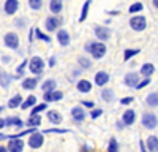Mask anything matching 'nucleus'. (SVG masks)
Here are the masks:
<instances>
[{
  "label": "nucleus",
  "mask_w": 158,
  "mask_h": 152,
  "mask_svg": "<svg viewBox=\"0 0 158 152\" xmlns=\"http://www.w3.org/2000/svg\"><path fill=\"white\" fill-rule=\"evenodd\" d=\"M85 51L90 53L95 59H101L104 54H106V46H104L103 43H90V44L85 46Z\"/></svg>",
  "instance_id": "1"
},
{
  "label": "nucleus",
  "mask_w": 158,
  "mask_h": 152,
  "mask_svg": "<svg viewBox=\"0 0 158 152\" xmlns=\"http://www.w3.org/2000/svg\"><path fill=\"white\" fill-rule=\"evenodd\" d=\"M29 68H30V71L33 73V74H41L43 73V68H44V62H43V59L41 57H33L32 60H30V63H29Z\"/></svg>",
  "instance_id": "2"
},
{
  "label": "nucleus",
  "mask_w": 158,
  "mask_h": 152,
  "mask_svg": "<svg viewBox=\"0 0 158 152\" xmlns=\"http://www.w3.org/2000/svg\"><path fill=\"white\" fill-rule=\"evenodd\" d=\"M146 18L144 16H135V18H131V21H130V25H131V29L133 30H136V32H141V30H144L146 29Z\"/></svg>",
  "instance_id": "3"
},
{
  "label": "nucleus",
  "mask_w": 158,
  "mask_h": 152,
  "mask_svg": "<svg viewBox=\"0 0 158 152\" xmlns=\"http://www.w3.org/2000/svg\"><path fill=\"white\" fill-rule=\"evenodd\" d=\"M142 125L146 127V129H155V127L158 125L156 116H155V114H152V112L144 114V117H142Z\"/></svg>",
  "instance_id": "4"
},
{
  "label": "nucleus",
  "mask_w": 158,
  "mask_h": 152,
  "mask_svg": "<svg viewBox=\"0 0 158 152\" xmlns=\"http://www.w3.org/2000/svg\"><path fill=\"white\" fill-rule=\"evenodd\" d=\"M5 44L8 46V48H11V49H18L19 48V36L16 35V33H13V32H10V33H6L5 35Z\"/></svg>",
  "instance_id": "5"
},
{
  "label": "nucleus",
  "mask_w": 158,
  "mask_h": 152,
  "mask_svg": "<svg viewBox=\"0 0 158 152\" xmlns=\"http://www.w3.org/2000/svg\"><path fill=\"white\" fill-rule=\"evenodd\" d=\"M44 143V138L43 135L40 133V132H35L30 138H29V146L33 147V149H38V147H41V144Z\"/></svg>",
  "instance_id": "6"
},
{
  "label": "nucleus",
  "mask_w": 158,
  "mask_h": 152,
  "mask_svg": "<svg viewBox=\"0 0 158 152\" xmlns=\"http://www.w3.org/2000/svg\"><path fill=\"white\" fill-rule=\"evenodd\" d=\"M62 24V19L57 18V16H51L46 19V30L49 32H54L56 29H59V25Z\"/></svg>",
  "instance_id": "7"
},
{
  "label": "nucleus",
  "mask_w": 158,
  "mask_h": 152,
  "mask_svg": "<svg viewBox=\"0 0 158 152\" xmlns=\"http://www.w3.org/2000/svg\"><path fill=\"white\" fill-rule=\"evenodd\" d=\"M22 149H24V141H21V139H11L8 143L10 152H22Z\"/></svg>",
  "instance_id": "8"
},
{
  "label": "nucleus",
  "mask_w": 158,
  "mask_h": 152,
  "mask_svg": "<svg viewBox=\"0 0 158 152\" xmlns=\"http://www.w3.org/2000/svg\"><path fill=\"white\" fill-rule=\"evenodd\" d=\"M18 8H19V2H16V0H6L5 2V13L6 15H15Z\"/></svg>",
  "instance_id": "9"
},
{
  "label": "nucleus",
  "mask_w": 158,
  "mask_h": 152,
  "mask_svg": "<svg viewBox=\"0 0 158 152\" xmlns=\"http://www.w3.org/2000/svg\"><path fill=\"white\" fill-rule=\"evenodd\" d=\"M95 35L100 38L101 41H106V40H109L111 32H109V29H106V27H95Z\"/></svg>",
  "instance_id": "10"
},
{
  "label": "nucleus",
  "mask_w": 158,
  "mask_h": 152,
  "mask_svg": "<svg viewBox=\"0 0 158 152\" xmlns=\"http://www.w3.org/2000/svg\"><path fill=\"white\" fill-rule=\"evenodd\" d=\"M57 41L62 44V46H68L70 44V35L67 30H59L57 32Z\"/></svg>",
  "instance_id": "11"
},
{
  "label": "nucleus",
  "mask_w": 158,
  "mask_h": 152,
  "mask_svg": "<svg viewBox=\"0 0 158 152\" xmlns=\"http://www.w3.org/2000/svg\"><path fill=\"white\" fill-rule=\"evenodd\" d=\"M71 116L74 117V120H76V122H82V120L85 119V112H84V109H82V108L76 106V108H73V109H71Z\"/></svg>",
  "instance_id": "12"
},
{
  "label": "nucleus",
  "mask_w": 158,
  "mask_h": 152,
  "mask_svg": "<svg viewBox=\"0 0 158 152\" xmlns=\"http://www.w3.org/2000/svg\"><path fill=\"white\" fill-rule=\"evenodd\" d=\"M63 98V94L59 91H52V92H46L44 94V100L46 101H59Z\"/></svg>",
  "instance_id": "13"
},
{
  "label": "nucleus",
  "mask_w": 158,
  "mask_h": 152,
  "mask_svg": "<svg viewBox=\"0 0 158 152\" xmlns=\"http://www.w3.org/2000/svg\"><path fill=\"white\" fill-rule=\"evenodd\" d=\"M109 81V74L108 73H104V71H98L95 74V84L97 86H104Z\"/></svg>",
  "instance_id": "14"
},
{
  "label": "nucleus",
  "mask_w": 158,
  "mask_h": 152,
  "mask_svg": "<svg viewBox=\"0 0 158 152\" xmlns=\"http://www.w3.org/2000/svg\"><path fill=\"white\" fill-rule=\"evenodd\" d=\"M77 91L81 92V94H89V92L92 91V84H90L89 81H85V79L79 81V82H77Z\"/></svg>",
  "instance_id": "15"
},
{
  "label": "nucleus",
  "mask_w": 158,
  "mask_h": 152,
  "mask_svg": "<svg viewBox=\"0 0 158 152\" xmlns=\"http://www.w3.org/2000/svg\"><path fill=\"white\" fill-rule=\"evenodd\" d=\"M122 122H123L125 125H131V124H135V111H133V109L125 111L123 117H122Z\"/></svg>",
  "instance_id": "16"
},
{
  "label": "nucleus",
  "mask_w": 158,
  "mask_h": 152,
  "mask_svg": "<svg viewBox=\"0 0 158 152\" xmlns=\"http://www.w3.org/2000/svg\"><path fill=\"white\" fill-rule=\"evenodd\" d=\"M125 84L130 87H136L138 86V74L136 73H128L125 76Z\"/></svg>",
  "instance_id": "17"
},
{
  "label": "nucleus",
  "mask_w": 158,
  "mask_h": 152,
  "mask_svg": "<svg viewBox=\"0 0 158 152\" xmlns=\"http://www.w3.org/2000/svg\"><path fill=\"white\" fill-rule=\"evenodd\" d=\"M147 147L150 152H158V138L156 136H149L147 139Z\"/></svg>",
  "instance_id": "18"
},
{
  "label": "nucleus",
  "mask_w": 158,
  "mask_h": 152,
  "mask_svg": "<svg viewBox=\"0 0 158 152\" xmlns=\"http://www.w3.org/2000/svg\"><path fill=\"white\" fill-rule=\"evenodd\" d=\"M49 8H51V11L54 13V15H57V13H60L62 8H63V2H60V0H52Z\"/></svg>",
  "instance_id": "19"
},
{
  "label": "nucleus",
  "mask_w": 158,
  "mask_h": 152,
  "mask_svg": "<svg viewBox=\"0 0 158 152\" xmlns=\"http://www.w3.org/2000/svg\"><path fill=\"white\" fill-rule=\"evenodd\" d=\"M56 89V81L54 79H48L46 82H43L41 84V91L46 94V92H52Z\"/></svg>",
  "instance_id": "20"
},
{
  "label": "nucleus",
  "mask_w": 158,
  "mask_h": 152,
  "mask_svg": "<svg viewBox=\"0 0 158 152\" xmlns=\"http://www.w3.org/2000/svg\"><path fill=\"white\" fill-rule=\"evenodd\" d=\"M48 117H49V120L52 124H60L62 122V116H60V112H57V111H49Z\"/></svg>",
  "instance_id": "21"
},
{
  "label": "nucleus",
  "mask_w": 158,
  "mask_h": 152,
  "mask_svg": "<svg viewBox=\"0 0 158 152\" xmlns=\"http://www.w3.org/2000/svg\"><path fill=\"white\" fill-rule=\"evenodd\" d=\"M36 84H38V79H36V78H27V79H24L22 87H24V89H35Z\"/></svg>",
  "instance_id": "22"
},
{
  "label": "nucleus",
  "mask_w": 158,
  "mask_h": 152,
  "mask_svg": "<svg viewBox=\"0 0 158 152\" xmlns=\"http://www.w3.org/2000/svg\"><path fill=\"white\" fill-rule=\"evenodd\" d=\"M153 71H155V67L152 65V63H144L142 68H141V73L146 74V76H150Z\"/></svg>",
  "instance_id": "23"
},
{
  "label": "nucleus",
  "mask_w": 158,
  "mask_h": 152,
  "mask_svg": "<svg viewBox=\"0 0 158 152\" xmlns=\"http://www.w3.org/2000/svg\"><path fill=\"white\" fill-rule=\"evenodd\" d=\"M21 101H22V98H21V95L18 94V95H15L10 101H8V108H16V106H21Z\"/></svg>",
  "instance_id": "24"
},
{
  "label": "nucleus",
  "mask_w": 158,
  "mask_h": 152,
  "mask_svg": "<svg viewBox=\"0 0 158 152\" xmlns=\"http://www.w3.org/2000/svg\"><path fill=\"white\" fill-rule=\"evenodd\" d=\"M35 103H36V98H35L33 95H30V97H29L27 100H25V101H24V103H21V108H22V109H27V108H30V106H33Z\"/></svg>",
  "instance_id": "25"
},
{
  "label": "nucleus",
  "mask_w": 158,
  "mask_h": 152,
  "mask_svg": "<svg viewBox=\"0 0 158 152\" xmlns=\"http://www.w3.org/2000/svg\"><path fill=\"white\" fill-rule=\"evenodd\" d=\"M146 101H147L149 106H158V94H156V92H155V94H150Z\"/></svg>",
  "instance_id": "26"
},
{
  "label": "nucleus",
  "mask_w": 158,
  "mask_h": 152,
  "mask_svg": "<svg viewBox=\"0 0 158 152\" xmlns=\"http://www.w3.org/2000/svg\"><path fill=\"white\" fill-rule=\"evenodd\" d=\"M41 124V116H32L29 120H27V125L29 127H36Z\"/></svg>",
  "instance_id": "27"
},
{
  "label": "nucleus",
  "mask_w": 158,
  "mask_h": 152,
  "mask_svg": "<svg viewBox=\"0 0 158 152\" xmlns=\"http://www.w3.org/2000/svg\"><path fill=\"white\" fill-rule=\"evenodd\" d=\"M101 98H103L104 101H112V98H114V94H112V91H111V89H106V91H103V94H101Z\"/></svg>",
  "instance_id": "28"
},
{
  "label": "nucleus",
  "mask_w": 158,
  "mask_h": 152,
  "mask_svg": "<svg viewBox=\"0 0 158 152\" xmlns=\"http://www.w3.org/2000/svg\"><path fill=\"white\" fill-rule=\"evenodd\" d=\"M90 6V2H84V6H82V13H81V16H79V22H84L85 18H87V10Z\"/></svg>",
  "instance_id": "29"
},
{
  "label": "nucleus",
  "mask_w": 158,
  "mask_h": 152,
  "mask_svg": "<svg viewBox=\"0 0 158 152\" xmlns=\"http://www.w3.org/2000/svg\"><path fill=\"white\" fill-rule=\"evenodd\" d=\"M5 125H18V127H21L22 122H21V119H18V117H10V119L5 120Z\"/></svg>",
  "instance_id": "30"
},
{
  "label": "nucleus",
  "mask_w": 158,
  "mask_h": 152,
  "mask_svg": "<svg viewBox=\"0 0 158 152\" xmlns=\"http://www.w3.org/2000/svg\"><path fill=\"white\" fill-rule=\"evenodd\" d=\"M48 108V105L46 103H41V105H38V106H35L33 109H32V116H38V112H41V111H44Z\"/></svg>",
  "instance_id": "31"
},
{
  "label": "nucleus",
  "mask_w": 158,
  "mask_h": 152,
  "mask_svg": "<svg viewBox=\"0 0 158 152\" xmlns=\"http://www.w3.org/2000/svg\"><path fill=\"white\" fill-rule=\"evenodd\" d=\"M29 5H30V8H33V10H40V8L43 6V2H41V0H30Z\"/></svg>",
  "instance_id": "32"
},
{
  "label": "nucleus",
  "mask_w": 158,
  "mask_h": 152,
  "mask_svg": "<svg viewBox=\"0 0 158 152\" xmlns=\"http://www.w3.org/2000/svg\"><path fill=\"white\" fill-rule=\"evenodd\" d=\"M136 54H139V49H127L125 51V60H128L130 57H133Z\"/></svg>",
  "instance_id": "33"
},
{
  "label": "nucleus",
  "mask_w": 158,
  "mask_h": 152,
  "mask_svg": "<svg viewBox=\"0 0 158 152\" xmlns=\"http://www.w3.org/2000/svg\"><path fill=\"white\" fill-rule=\"evenodd\" d=\"M109 152H118V144L114 138L109 141Z\"/></svg>",
  "instance_id": "34"
},
{
  "label": "nucleus",
  "mask_w": 158,
  "mask_h": 152,
  "mask_svg": "<svg viewBox=\"0 0 158 152\" xmlns=\"http://www.w3.org/2000/svg\"><path fill=\"white\" fill-rule=\"evenodd\" d=\"M79 63H81L84 68H89V67H90V60L85 59V57H79Z\"/></svg>",
  "instance_id": "35"
},
{
  "label": "nucleus",
  "mask_w": 158,
  "mask_h": 152,
  "mask_svg": "<svg viewBox=\"0 0 158 152\" xmlns=\"http://www.w3.org/2000/svg\"><path fill=\"white\" fill-rule=\"evenodd\" d=\"M142 10V3H135L130 6V13H136V11H141Z\"/></svg>",
  "instance_id": "36"
},
{
  "label": "nucleus",
  "mask_w": 158,
  "mask_h": 152,
  "mask_svg": "<svg viewBox=\"0 0 158 152\" xmlns=\"http://www.w3.org/2000/svg\"><path fill=\"white\" fill-rule=\"evenodd\" d=\"M67 133V132H70V130H63V129H51V130H44V133Z\"/></svg>",
  "instance_id": "37"
},
{
  "label": "nucleus",
  "mask_w": 158,
  "mask_h": 152,
  "mask_svg": "<svg viewBox=\"0 0 158 152\" xmlns=\"http://www.w3.org/2000/svg\"><path fill=\"white\" fill-rule=\"evenodd\" d=\"M36 36L40 38V40H44V41H51V38H49L48 35H44V33H41V32H38V30H36Z\"/></svg>",
  "instance_id": "38"
},
{
  "label": "nucleus",
  "mask_w": 158,
  "mask_h": 152,
  "mask_svg": "<svg viewBox=\"0 0 158 152\" xmlns=\"http://www.w3.org/2000/svg\"><path fill=\"white\" fill-rule=\"evenodd\" d=\"M131 101H133V97H125V98L120 100V103H122V105H130Z\"/></svg>",
  "instance_id": "39"
},
{
  "label": "nucleus",
  "mask_w": 158,
  "mask_h": 152,
  "mask_svg": "<svg viewBox=\"0 0 158 152\" xmlns=\"http://www.w3.org/2000/svg\"><path fill=\"white\" fill-rule=\"evenodd\" d=\"M101 109H94V111H92V119H97L98 116H101Z\"/></svg>",
  "instance_id": "40"
},
{
  "label": "nucleus",
  "mask_w": 158,
  "mask_h": 152,
  "mask_svg": "<svg viewBox=\"0 0 158 152\" xmlns=\"http://www.w3.org/2000/svg\"><path fill=\"white\" fill-rule=\"evenodd\" d=\"M149 82H150V79H146V81H142V82H138V86H136V87H138V89H142V87H146Z\"/></svg>",
  "instance_id": "41"
},
{
  "label": "nucleus",
  "mask_w": 158,
  "mask_h": 152,
  "mask_svg": "<svg viewBox=\"0 0 158 152\" xmlns=\"http://www.w3.org/2000/svg\"><path fill=\"white\" fill-rule=\"evenodd\" d=\"M82 105H84L85 108H94V106H95L94 101H82Z\"/></svg>",
  "instance_id": "42"
},
{
  "label": "nucleus",
  "mask_w": 158,
  "mask_h": 152,
  "mask_svg": "<svg viewBox=\"0 0 158 152\" xmlns=\"http://www.w3.org/2000/svg\"><path fill=\"white\" fill-rule=\"evenodd\" d=\"M54 63H56V59H54V57H51V60H49V65H51V67H54Z\"/></svg>",
  "instance_id": "43"
},
{
  "label": "nucleus",
  "mask_w": 158,
  "mask_h": 152,
  "mask_svg": "<svg viewBox=\"0 0 158 152\" xmlns=\"http://www.w3.org/2000/svg\"><path fill=\"white\" fill-rule=\"evenodd\" d=\"M0 152H8V149L3 147V146H0Z\"/></svg>",
  "instance_id": "44"
},
{
  "label": "nucleus",
  "mask_w": 158,
  "mask_h": 152,
  "mask_svg": "<svg viewBox=\"0 0 158 152\" xmlns=\"http://www.w3.org/2000/svg\"><path fill=\"white\" fill-rule=\"evenodd\" d=\"M3 125H5V120H3V119H0V129H2Z\"/></svg>",
  "instance_id": "45"
},
{
  "label": "nucleus",
  "mask_w": 158,
  "mask_h": 152,
  "mask_svg": "<svg viewBox=\"0 0 158 152\" xmlns=\"http://www.w3.org/2000/svg\"><path fill=\"white\" fill-rule=\"evenodd\" d=\"M153 5H155V6L158 8V0H155V2H153Z\"/></svg>",
  "instance_id": "46"
},
{
  "label": "nucleus",
  "mask_w": 158,
  "mask_h": 152,
  "mask_svg": "<svg viewBox=\"0 0 158 152\" xmlns=\"http://www.w3.org/2000/svg\"><path fill=\"white\" fill-rule=\"evenodd\" d=\"M0 138H8V136H5V135H2V133H0Z\"/></svg>",
  "instance_id": "47"
}]
</instances>
